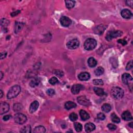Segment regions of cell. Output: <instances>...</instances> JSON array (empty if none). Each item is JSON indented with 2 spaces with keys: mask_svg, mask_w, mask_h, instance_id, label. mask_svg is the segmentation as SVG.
<instances>
[{
  "mask_svg": "<svg viewBox=\"0 0 133 133\" xmlns=\"http://www.w3.org/2000/svg\"><path fill=\"white\" fill-rule=\"evenodd\" d=\"M21 90V87L19 85H14V86H12L10 88L8 91V93L7 94V98L9 99H11L17 97L20 93Z\"/></svg>",
  "mask_w": 133,
  "mask_h": 133,
  "instance_id": "cell-1",
  "label": "cell"
},
{
  "mask_svg": "<svg viewBox=\"0 0 133 133\" xmlns=\"http://www.w3.org/2000/svg\"><path fill=\"white\" fill-rule=\"evenodd\" d=\"M111 96L116 99H120L124 96V91L119 87H113L111 91Z\"/></svg>",
  "mask_w": 133,
  "mask_h": 133,
  "instance_id": "cell-2",
  "label": "cell"
},
{
  "mask_svg": "<svg viewBox=\"0 0 133 133\" xmlns=\"http://www.w3.org/2000/svg\"><path fill=\"white\" fill-rule=\"evenodd\" d=\"M84 48L87 50L94 49L97 46L96 41L93 39H88L84 43Z\"/></svg>",
  "mask_w": 133,
  "mask_h": 133,
  "instance_id": "cell-3",
  "label": "cell"
},
{
  "mask_svg": "<svg viewBox=\"0 0 133 133\" xmlns=\"http://www.w3.org/2000/svg\"><path fill=\"white\" fill-rule=\"evenodd\" d=\"M15 122L18 124H23L26 122L27 118L26 116L22 113H16L14 116Z\"/></svg>",
  "mask_w": 133,
  "mask_h": 133,
  "instance_id": "cell-4",
  "label": "cell"
},
{
  "mask_svg": "<svg viewBox=\"0 0 133 133\" xmlns=\"http://www.w3.org/2000/svg\"><path fill=\"white\" fill-rule=\"evenodd\" d=\"M122 34L123 33L121 31H111L108 32L106 36H105V39L107 41H111L112 39L121 36Z\"/></svg>",
  "mask_w": 133,
  "mask_h": 133,
  "instance_id": "cell-5",
  "label": "cell"
},
{
  "mask_svg": "<svg viewBox=\"0 0 133 133\" xmlns=\"http://www.w3.org/2000/svg\"><path fill=\"white\" fill-rule=\"evenodd\" d=\"M80 42L77 39H74L67 43V47L70 49H75L79 46Z\"/></svg>",
  "mask_w": 133,
  "mask_h": 133,
  "instance_id": "cell-6",
  "label": "cell"
},
{
  "mask_svg": "<svg viewBox=\"0 0 133 133\" xmlns=\"http://www.w3.org/2000/svg\"><path fill=\"white\" fill-rule=\"evenodd\" d=\"M77 100L78 103L84 106H89L91 105V102L86 97L84 96H81L77 97Z\"/></svg>",
  "mask_w": 133,
  "mask_h": 133,
  "instance_id": "cell-7",
  "label": "cell"
},
{
  "mask_svg": "<svg viewBox=\"0 0 133 133\" xmlns=\"http://www.w3.org/2000/svg\"><path fill=\"white\" fill-rule=\"evenodd\" d=\"M60 22L63 27H68L71 25V23H72V20L68 17L63 16L60 19Z\"/></svg>",
  "mask_w": 133,
  "mask_h": 133,
  "instance_id": "cell-8",
  "label": "cell"
},
{
  "mask_svg": "<svg viewBox=\"0 0 133 133\" xmlns=\"http://www.w3.org/2000/svg\"><path fill=\"white\" fill-rule=\"evenodd\" d=\"M9 110V105L5 102H2L0 104V114H3L7 112Z\"/></svg>",
  "mask_w": 133,
  "mask_h": 133,
  "instance_id": "cell-9",
  "label": "cell"
},
{
  "mask_svg": "<svg viewBox=\"0 0 133 133\" xmlns=\"http://www.w3.org/2000/svg\"><path fill=\"white\" fill-rule=\"evenodd\" d=\"M84 89V86L81 84H76L74 85L71 88V92L72 94L76 95L79 94L80 91Z\"/></svg>",
  "mask_w": 133,
  "mask_h": 133,
  "instance_id": "cell-10",
  "label": "cell"
},
{
  "mask_svg": "<svg viewBox=\"0 0 133 133\" xmlns=\"http://www.w3.org/2000/svg\"><path fill=\"white\" fill-rule=\"evenodd\" d=\"M122 80L123 82L125 84L127 85L129 84V83H130L132 81L133 77L129 74L125 73L122 75Z\"/></svg>",
  "mask_w": 133,
  "mask_h": 133,
  "instance_id": "cell-11",
  "label": "cell"
},
{
  "mask_svg": "<svg viewBox=\"0 0 133 133\" xmlns=\"http://www.w3.org/2000/svg\"><path fill=\"white\" fill-rule=\"evenodd\" d=\"M107 27L106 26L103 25H99L98 26H97V27L95 28V29L94 30V32H95V34H97V35H101L104 32L105 30L106 29Z\"/></svg>",
  "mask_w": 133,
  "mask_h": 133,
  "instance_id": "cell-12",
  "label": "cell"
},
{
  "mask_svg": "<svg viewBox=\"0 0 133 133\" xmlns=\"http://www.w3.org/2000/svg\"><path fill=\"white\" fill-rule=\"evenodd\" d=\"M39 106V103L37 101H35L31 104L29 108V111L31 113H33L38 109Z\"/></svg>",
  "mask_w": 133,
  "mask_h": 133,
  "instance_id": "cell-13",
  "label": "cell"
},
{
  "mask_svg": "<svg viewBox=\"0 0 133 133\" xmlns=\"http://www.w3.org/2000/svg\"><path fill=\"white\" fill-rule=\"evenodd\" d=\"M78 78L81 81H86L90 79V74L87 72H82L78 76Z\"/></svg>",
  "mask_w": 133,
  "mask_h": 133,
  "instance_id": "cell-14",
  "label": "cell"
},
{
  "mask_svg": "<svg viewBox=\"0 0 133 133\" xmlns=\"http://www.w3.org/2000/svg\"><path fill=\"white\" fill-rule=\"evenodd\" d=\"M121 15L123 17V18L125 19H129L131 18V17L132 16V14L131 12L128 9H125L122 10L121 13Z\"/></svg>",
  "mask_w": 133,
  "mask_h": 133,
  "instance_id": "cell-15",
  "label": "cell"
},
{
  "mask_svg": "<svg viewBox=\"0 0 133 133\" xmlns=\"http://www.w3.org/2000/svg\"><path fill=\"white\" fill-rule=\"evenodd\" d=\"M95 128H96L95 125L93 123H86L85 125V131L87 133H90L94 131Z\"/></svg>",
  "mask_w": 133,
  "mask_h": 133,
  "instance_id": "cell-16",
  "label": "cell"
},
{
  "mask_svg": "<svg viewBox=\"0 0 133 133\" xmlns=\"http://www.w3.org/2000/svg\"><path fill=\"white\" fill-rule=\"evenodd\" d=\"M122 118L125 121H131L132 120L133 118L130 112L126 111L124 112L122 114Z\"/></svg>",
  "mask_w": 133,
  "mask_h": 133,
  "instance_id": "cell-17",
  "label": "cell"
},
{
  "mask_svg": "<svg viewBox=\"0 0 133 133\" xmlns=\"http://www.w3.org/2000/svg\"><path fill=\"white\" fill-rule=\"evenodd\" d=\"M80 115L81 117V118L83 121L87 120L88 119H90V115L85 110H81L80 111Z\"/></svg>",
  "mask_w": 133,
  "mask_h": 133,
  "instance_id": "cell-18",
  "label": "cell"
},
{
  "mask_svg": "<svg viewBox=\"0 0 133 133\" xmlns=\"http://www.w3.org/2000/svg\"><path fill=\"white\" fill-rule=\"evenodd\" d=\"M23 27V23L19 22H16L15 26V32L16 33H18V32H19L22 29Z\"/></svg>",
  "mask_w": 133,
  "mask_h": 133,
  "instance_id": "cell-19",
  "label": "cell"
},
{
  "mask_svg": "<svg viewBox=\"0 0 133 133\" xmlns=\"http://www.w3.org/2000/svg\"><path fill=\"white\" fill-rule=\"evenodd\" d=\"M64 107L67 110H70L71 109L76 108L77 107V104L72 101H68L65 104Z\"/></svg>",
  "mask_w": 133,
  "mask_h": 133,
  "instance_id": "cell-20",
  "label": "cell"
},
{
  "mask_svg": "<svg viewBox=\"0 0 133 133\" xmlns=\"http://www.w3.org/2000/svg\"><path fill=\"white\" fill-rule=\"evenodd\" d=\"M87 63H88V66H89L91 68L95 67L97 64V61L96 60V59H95L93 57L90 58L88 59Z\"/></svg>",
  "mask_w": 133,
  "mask_h": 133,
  "instance_id": "cell-21",
  "label": "cell"
},
{
  "mask_svg": "<svg viewBox=\"0 0 133 133\" xmlns=\"http://www.w3.org/2000/svg\"><path fill=\"white\" fill-rule=\"evenodd\" d=\"M94 91L96 94L99 96H103L105 95V91L103 88L99 87H94Z\"/></svg>",
  "mask_w": 133,
  "mask_h": 133,
  "instance_id": "cell-22",
  "label": "cell"
},
{
  "mask_svg": "<svg viewBox=\"0 0 133 133\" xmlns=\"http://www.w3.org/2000/svg\"><path fill=\"white\" fill-rule=\"evenodd\" d=\"M40 83V79L39 78H35L32 81H31L30 83V86L32 87H35L38 86Z\"/></svg>",
  "mask_w": 133,
  "mask_h": 133,
  "instance_id": "cell-23",
  "label": "cell"
},
{
  "mask_svg": "<svg viewBox=\"0 0 133 133\" xmlns=\"http://www.w3.org/2000/svg\"><path fill=\"white\" fill-rule=\"evenodd\" d=\"M33 132L35 133H43L46 132V129L43 126H38L34 129Z\"/></svg>",
  "mask_w": 133,
  "mask_h": 133,
  "instance_id": "cell-24",
  "label": "cell"
},
{
  "mask_svg": "<svg viewBox=\"0 0 133 133\" xmlns=\"http://www.w3.org/2000/svg\"><path fill=\"white\" fill-rule=\"evenodd\" d=\"M111 109H112L111 106L108 104H105L104 105H102L101 107L102 111L105 112H106V113L110 112L111 110Z\"/></svg>",
  "mask_w": 133,
  "mask_h": 133,
  "instance_id": "cell-25",
  "label": "cell"
},
{
  "mask_svg": "<svg viewBox=\"0 0 133 133\" xmlns=\"http://www.w3.org/2000/svg\"><path fill=\"white\" fill-rule=\"evenodd\" d=\"M66 2V5L67 8L68 9H71L75 5V3L76 2L74 1H69V0H67V1H65Z\"/></svg>",
  "mask_w": 133,
  "mask_h": 133,
  "instance_id": "cell-26",
  "label": "cell"
},
{
  "mask_svg": "<svg viewBox=\"0 0 133 133\" xmlns=\"http://www.w3.org/2000/svg\"><path fill=\"white\" fill-rule=\"evenodd\" d=\"M31 127L29 125L25 126L20 130V132L22 133H31Z\"/></svg>",
  "mask_w": 133,
  "mask_h": 133,
  "instance_id": "cell-27",
  "label": "cell"
},
{
  "mask_svg": "<svg viewBox=\"0 0 133 133\" xmlns=\"http://www.w3.org/2000/svg\"><path fill=\"white\" fill-rule=\"evenodd\" d=\"M104 69L101 67H99L97 68L95 71V74L97 76H100L104 73Z\"/></svg>",
  "mask_w": 133,
  "mask_h": 133,
  "instance_id": "cell-28",
  "label": "cell"
},
{
  "mask_svg": "<svg viewBox=\"0 0 133 133\" xmlns=\"http://www.w3.org/2000/svg\"><path fill=\"white\" fill-rule=\"evenodd\" d=\"M74 127L77 132H80L82 131V128H83L82 125L81 123H77V122L75 123L74 124Z\"/></svg>",
  "mask_w": 133,
  "mask_h": 133,
  "instance_id": "cell-29",
  "label": "cell"
},
{
  "mask_svg": "<svg viewBox=\"0 0 133 133\" xmlns=\"http://www.w3.org/2000/svg\"><path fill=\"white\" fill-rule=\"evenodd\" d=\"M111 120L112 122L115 123H119L120 122V119L115 113H112L111 114Z\"/></svg>",
  "mask_w": 133,
  "mask_h": 133,
  "instance_id": "cell-30",
  "label": "cell"
},
{
  "mask_svg": "<svg viewBox=\"0 0 133 133\" xmlns=\"http://www.w3.org/2000/svg\"><path fill=\"white\" fill-rule=\"evenodd\" d=\"M14 110L16 112H19L22 109V105L20 104H15L13 107Z\"/></svg>",
  "mask_w": 133,
  "mask_h": 133,
  "instance_id": "cell-31",
  "label": "cell"
},
{
  "mask_svg": "<svg viewBox=\"0 0 133 133\" xmlns=\"http://www.w3.org/2000/svg\"><path fill=\"white\" fill-rule=\"evenodd\" d=\"M9 24V20L5 18H3L1 20V25L3 27H6Z\"/></svg>",
  "mask_w": 133,
  "mask_h": 133,
  "instance_id": "cell-32",
  "label": "cell"
},
{
  "mask_svg": "<svg viewBox=\"0 0 133 133\" xmlns=\"http://www.w3.org/2000/svg\"><path fill=\"white\" fill-rule=\"evenodd\" d=\"M93 83L94 85H103L104 84V82L100 79H95L93 81Z\"/></svg>",
  "mask_w": 133,
  "mask_h": 133,
  "instance_id": "cell-33",
  "label": "cell"
},
{
  "mask_svg": "<svg viewBox=\"0 0 133 133\" xmlns=\"http://www.w3.org/2000/svg\"><path fill=\"white\" fill-rule=\"evenodd\" d=\"M69 118L71 120V121H72L73 122H74L77 121V115L76 113H71L69 115Z\"/></svg>",
  "mask_w": 133,
  "mask_h": 133,
  "instance_id": "cell-34",
  "label": "cell"
},
{
  "mask_svg": "<svg viewBox=\"0 0 133 133\" xmlns=\"http://www.w3.org/2000/svg\"><path fill=\"white\" fill-rule=\"evenodd\" d=\"M49 83L52 85H55L56 84L58 83V80L56 77H52L49 80Z\"/></svg>",
  "mask_w": 133,
  "mask_h": 133,
  "instance_id": "cell-35",
  "label": "cell"
},
{
  "mask_svg": "<svg viewBox=\"0 0 133 133\" xmlns=\"http://www.w3.org/2000/svg\"><path fill=\"white\" fill-rule=\"evenodd\" d=\"M47 94L49 95V96H53L55 94V91L53 90V89H49L47 91Z\"/></svg>",
  "mask_w": 133,
  "mask_h": 133,
  "instance_id": "cell-36",
  "label": "cell"
},
{
  "mask_svg": "<svg viewBox=\"0 0 133 133\" xmlns=\"http://www.w3.org/2000/svg\"><path fill=\"white\" fill-rule=\"evenodd\" d=\"M108 128L111 131H115L117 129V126L113 124H109L107 126Z\"/></svg>",
  "mask_w": 133,
  "mask_h": 133,
  "instance_id": "cell-37",
  "label": "cell"
},
{
  "mask_svg": "<svg viewBox=\"0 0 133 133\" xmlns=\"http://www.w3.org/2000/svg\"><path fill=\"white\" fill-rule=\"evenodd\" d=\"M97 118L99 119V120H105V115L103 113H99L97 115Z\"/></svg>",
  "mask_w": 133,
  "mask_h": 133,
  "instance_id": "cell-38",
  "label": "cell"
},
{
  "mask_svg": "<svg viewBox=\"0 0 133 133\" xmlns=\"http://www.w3.org/2000/svg\"><path fill=\"white\" fill-rule=\"evenodd\" d=\"M132 68H133V61L131 60L128 63L127 66H126V69L127 70H129L131 69Z\"/></svg>",
  "mask_w": 133,
  "mask_h": 133,
  "instance_id": "cell-39",
  "label": "cell"
},
{
  "mask_svg": "<svg viewBox=\"0 0 133 133\" xmlns=\"http://www.w3.org/2000/svg\"><path fill=\"white\" fill-rule=\"evenodd\" d=\"M54 73L56 75H57V76H58L61 77V76H63V71H61V70H57L55 71Z\"/></svg>",
  "mask_w": 133,
  "mask_h": 133,
  "instance_id": "cell-40",
  "label": "cell"
},
{
  "mask_svg": "<svg viewBox=\"0 0 133 133\" xmlns=\"http://www.w3.org/2000/svg\"><path fill=\"white\" fill-rule=\"evenodd\" d=\"M118 42V43H119L122 44L123 45H126V44H127V42L125 40H123V39L119 40Z\"/></svg>",
  "mask_w": 133,
  "mask_h": 133,
  "instance_id": "cell-41",
  "label": "cell"
},
{
  "mask_svg": "<svg viewBox=\"0 0 133 133\" xmlns=\"http://www.w3.org/2000/svg\"><path fill=\"white\" fill-rule=\"evenodd\" d=\"M11 118V115H7L4 116V117H3V120H4V121H7L9 120Z\"/></svg>",
  "mask_w": 133,
  "mask_h": 133,
  "instance_id": "cell-42",
  "label": "cell"
},
{
  "mask_svg": "<svg viewBox=\"0 0 133 133\" xmlns=\"http://www.w3.org/2000/svg\"><path fill=\"white\" fill-rule=\"evenodd\" d=\"M20 13V11H17L16 12H14L12 13L11 14V15L12 17H14V16H16V15H17L18 14H19Z\"/></svg>",
  "mask_w": 133,
  "mask_h": 133,
  "instance_id": "cell-43",
  "label": "cell"
},
{
  "mask_svg": "<svg viewBox=\"0 0 133 133\" xmlns=\"http://www.w3.org/2000/svg\"><path fill=\"white\" fill-rule=\"evenodd\" d=\"M133 1H126V4L129 6L131 7H132V5H133Z\"/></svg>",
  "mask_w": 133,
  "mask_h": 133,
  "instance_id": "cell-44",
  "label": "cell"
},
{
  "mask_svg": "<svg viewBox=\"0 0 133 133\" xmlns=\"http://www.w3.org/2000/svg\"><path fill=\"white\" fill-rule=\"evenodd\" d=\"M7 55V53L6 52H3L2 53H1V59H4L6 57Z\"/></svg>",
  "mask_w": 133,
  "mask_h": 133,
  "instance_id": "cell-45",
  "label": "cell"
},
{
  "mask_svg": "<svg viewBox=\"0 0 133 133\" xmlns=\"http://www.w3.org/2000/svg\"><path fill=\"white\" fill-rule=\"evenodd\" d=\"M3 96V93L2 90H0V98H1Z\"/></svg>",
  "mask_w": 133,
  "mask_h": 133,
  "instance_id": "cell-46",
  "label": "cell"
},
{
  "mask_svg": "<svg viewBox=\"0 0 133 133\" xmlns=\"http://www.w3.org/2000/svg\"><path fill=\"white\" fill-rule=\"evenodd\" d=\"M129 126H130L131 128H133V122L130 123L129 124Z\"/></svg>",
  "mask_w": 133,
  "mask_h": 133,
  "instance_id": "cell-47",
  "label": "cell"
},
{
  "mask_svg": "<svg viewBox=\"0 0 133 133\" xmlns=\"http://www.w3.org/2000/svg\"><path fill=\"white\" fill-rule=\"evenodd\" d=\"M3 75H4V74L3 73V72H2V71H1V77H0V79L2 80V78L3 77Z\"/></svg>",
  "mask_w": 133,
  "mask_h": 133,
  "instance_id": "cell-48",
  "label": "cell"
}]
</instances>
